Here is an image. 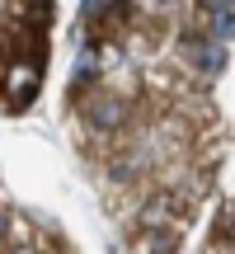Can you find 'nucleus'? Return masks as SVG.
Listing matches in <instances>:
<instances>
[{
    "mask_svg": "<svg viewBox=\"0 0 235 254\" xmlns=\"http://www.w3.org/2000/svg\"><path fill=\"white\" fill-rule=\"evenodd\" d=\"M14 254H38V250H14Z\"/></svg>",
    "mask_w": 235,
    "mask_h": 254,
    "instance_id": "obj_8",
    "label": "nucleus"
},
{
    "mask_svg": "<svg viewBox=\"0 0 235 254\" xmlns=\"http://www.w3.org/2000/svg\"><path fill=\"white\" fill-rule=\"evenodd\" d=\"M90 118L99 123V127H118V123H122V104H113V99H94V104H90Z\"/></svg>",
    "mask_w": 235,
    "mask_h": 254,
    "instance_id": "obj_4",
    "label": "nucleus"
},
{
    "mask_svg": "<svg viewBox=\"0 0 235 254\" xmlns=\"http://www.w3.org/2000/svg\"><path fill=\"white\" fill-rule=\"evenodd\" d=\"M38 90H43V71H38L33 62L9 66V75H5V109H9V113L28 109V104L38 99Z\"/></svg>",
    "mask_w": 235,
    "mask_h": 254,
    "instance_id": "obj_1",
    "label": "nucleus"
},
{
    "mask_svg": "<svg viewBox=\"0 0 235 254\" xmlns=\"http://www.w3.org/2000/svg\"><path fill=\"white\" fill-rule=\"evenodd\" d=\"M94 71H99V57H94V47H85L80 62H75V85H80V80H94Z\"/></svg>",
    "mask_w": 235,
    "mask_h": 254,
    "instance_id": "obj_5",
    "label": "nucleus"
},
{
    "mask_svg": "<svg viewBox=\"0 0 235 254\" xmlns=\"http://www.w3.org/2000/svg\"><path fill=\"white\" fill-rule=\"evenodd\" d=\"M202 19H207V33L217 43L235 38V0H202Z\"/></svg>",
    "mask_w": 235,
    "mask_h": 254,
    "instance_id": "obj_2",
    "label": "nucleus"
},
{
    "mask_svg": "<svg viewBox=\"0 0 235 254\" xmlns=\"http://www.w3.org/2000/svg\"><path fill=\"white\" fill-rule=\"evenodd\" d=\"M0 240H5V212H0Z\"/></svg>",
    "mask_w": 235,
    "mask_h": 254,
    "instance_id": "obj_7",
    "label": "nucleus"
},
{
    "mask_svg": "<svg viewBox=\"0 0 235 254\" xmlns=\"http://www.w3.org/2000/svg\"><path fill=\"white\" fill-rule=\"evenodd\" d=\"M183 52H188L207 75H217L221 66H226V43H217V38H207V43H193V38H183Z\"/></svg>",
    "mask_w": 235,
    "mask_h": 254,
    "instance_id": "obj_3",
    "label": "nucleus"
},
{
    "mask_svg": "<svg viewBox=\"0 0 235 254\" xmlns=\"http://www.w3.org/2000/svg\"><path fill=\"white\" fill-rule=\"evenodd\" d=\"M109 9H118V0H85V19H104Z\"/></svg>",
    "mask_w": 235,
    "mask_h": 254,
    "instance_id": "obj_6",
    "label": "nucleus"
}]
</instances>
